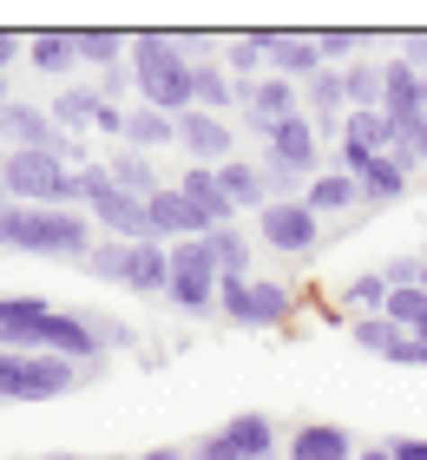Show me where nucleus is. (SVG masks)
<instances>
[{
    "label": "nucleus",
    "instance_id": "obj_2",
    "mask_svg": "<svg viewBox=\"0 0 427 460\" xmlns=\"http://www.w3.org/2000/svg\"><path fill=\"white\" fill-rule=\"evenodd\" d=\"M125 66L138 79V106H152L165 119H184L198 99H191V53L178 33H132L125 40Z\"/></svg>",
    "mask_w": 427,
    "mask_h": 460
},
{
    "label": "nucleus",
    "instance_id": "obj_35",
    "mask_svg": "<svg viewBox=\"0 0 427 460\" xmlns=\"http://www.w3.org/2000/svg\"><path fill=\"white\" fill-rule=\"evenodd\" d=\"M85 316V329L99 336V349H138V336H132V323H119V316H105V309H79Z\"/></svg>",
    "mask_w": 427,
    "mask_h": 460
},
{
    "label": "nucleus",
    "instance_id": "obj_32",
    "mask_svg": "<svg viewBox=\"0 0 427 460\" xmlns=\"http://www.w3.org/2000/svg\"><path fill=\"white\" fill-rule=\"evenodd\" d=\"M388 309V283H381V270H361V277L342 283V316H381Z\"/></svg>",
    "mask_w": 427,
    "mask_h": 460
},
{
    "label": "nucleus",
    "instance_id": "obj_8",
    "mask_svg": "<svg viewBox=\"0 0 427 460\" xmlns=\"http://www.w3.org/2000/svg\"><path fill=\"white\" fill-rule=\"evenodd\" d=\"M256 237H263L270 257H309V250L323 243V217H316L303 198L263 204V211H256Z\"/></svg>",
    "mask_w": 427,
    "mask_h": 460
},
{
    "label": "nucleus",
    "instance_id": "obj_33",
    "mask_svg": "<svg viewBox=\"0 0 427 460\" xmlns=\"http://www.w3.org/2000/svg\"><path fill=\"white\" fill-rule=\"evenodd\" d=\"M125 257H132V243L99 237V243L79 257V270H85V277H99V283H112V289H125Z\"/></svg>",
    "mask_w": 427,
    "mask_h": 460
},
{
    "label": "nucleus",
    "instance_id": "obj_22",
    "mask_svg": "<svg viewBox=\"0 0 427 460\" xmlns=\"http://www.w3.org/2000/svg\"><path fill=\"white\" fill-rule=\"evenodd\" d=\"M204 243H210V257H218V277H237V283L256 277V250H250V230L244 224H218Z\"/></svg>",
    "mask_w": 427,
    "mask_h": 460
},
{
    "label": "nucleus",
    "instance_id": "obj_30",
    "mask_svg": "<svg viewBox=\"0 0 427 460\" xmlns=\"http://www.w3.org/2000/svg\"><path fill=\"white\" fill-rule=\"evenodd\" d=\"M218 66L237 79V86H256V79H263V33H230Z\"/></svg>",
    "mask_w": 427,
    "mask_h": 460
},
{
    "label": "nucleus",
    "instance_id": "obj_43",
    "mask_svg": "<svg viewBox=\"0 0 427 460\" xmlns=\"http://www.w3.org/2000/svg\"><path fill=\"white\" fill-rule=\"evenodd\" d=\"M13 59H27V40H20V33H0V79L13 73Z\"/></svg>",
    "mask_w": 427,
    "mask_h": 460
},
{
    "label": "nucleus",
    "instance_id": "obj_27",
    "mask_svg": "<svg viewBox=\"0 0 427 460\" xmlns=\"http://www.w3.org/2000/svg\"><path fill=\"white\" fill-rule=\"evenodd\" d=\"M361 204H401V198H408V172H401V164L395 158H369V164H361Z\"/></svg>",
    "mask_w": 427,
    "mask_h": 460
},
{
    "label": "nucleus",
    "instance_id": "obj_15",
    "mask_svg": "<svg viewBox=\"0 0 427 460\" xmlns=\"http://www.w3.org/2000/svg\"><path fill=\"white\" fill-rule=\"evenodd\" d=\"M218 441L237 460H276V454H283V434H276L270 414H230V421L218 428Z\"/></svg>",
    "mask_w": 427,
    "mask_h": 460
},
{
    "label": "nucleus",
    "instance_id": "obj_12",
    "mask_svg": "<svg viewBox=\"0 0 427 460\" xmlns=\"http://www.w3.org/2000/svg\"><path fill=\"white\" fill-rule=\"evenodd\" d=\"M263 73L289 79V86H303V79L323 73V53H316V33H263Z\"/></svg>",
    "mask_w": 427,
    "mask_h": 460
},
{
    "label": "nucleus",
    "instance_id": "obj_1",
    "mask_svg": "<svg viewBox=\"0 0 427 460\" xmlns=\"http://www.w3.org/2000/svg\"><path fill=\"white\" fill-rule=\"evenodd\" d=\"M0 349L7 355H59V362H73V368H93L105 362V349L99 336L85 329L79 309H59L47 296H0Z\"/></svg>",
    "mask_w": 427,
    "mask_h": 460
},
{
    "label": "nucleus",
    "instance_id": "obj_17",
    "mask_svg": "<svg viewBox=\"0 0 427 460\" xmlns=\"http://www.w3.org/2000/svg\"><path fill=\"white\" fill-rule=\"evenodd\" d=\"M27 66L59 79V86H73V66H79V47L67 27H47V33H27Z\"/></svg>",
    "mask_w": 427,
    "mask_h": 460
},
{
    "label": "nucleus",
    "instance_id": "obj_40",
    "mask_svg": "<svg viewBox=\"0 0 427 460\" xmlns=\"http://www.w3.org/2000/svg\"><path fill=\"white\" fill-rule=\"evenodd\" d=\"M395 47H401V53H395L401 66H414V73H427V33H401Z\"/></svg>",
    "mask_w": 427,
    "mask_h": 460
},
{
    "label": "nucleus",
    "instance_id": "obj_4",
    "mask_svg": "<svg viewBox=\"0 0 427 460\" xmlns=\"http://www.w3.org/2000/svg\"><path fill=\"white\" fill-rule=\"evenodd\" d=\"M0 184L7 204H47V211H79V172H67L59 152H0Z\"/></svg>",
    "mask_w": 427,
    "mask_h": 460
},
{
    "label": "nucleus",
    "instance_id": "obj_13",
    "mask_svg": "<svg viewBox=\"0 0 427 460\" xmlns=\"http://www.w3.org/2000/svg\"><path fill=\"white\" fill-rule=\"evenodd\" d=\"M0 138H7V152H53L59 125H53L47 106H20V99H7V106H0Z\"/></svg>",
    "mask_w": 427,
    "mask_h": 460
},
{
    "label": "nucleus",
    "instance_id": "obj_10",
    "mask_svg": "<svg viewBox=\"0 0 427 460\" xmlns=\"http://www.w3.org/2000/svg\"><path fill=\"white\" fill-rule=\"evenodd\" d=\"M178 152H184L191 164H210V172H218V164L237 158V125L218 119V112H198V106H191V112L178 119Z\"/></svg>",
    "mask_w": 427,
    "mask_h": 460
},
{
    "label": "nucleus",
    "instance_id": "obj_41",
    "mask_svg": "<svg viewBox=\"0 0 427 460\" xmlns=\"http://www.w3.org/2000/svg\"><path fill=\"white\" fill-rule=\"evenodd\" d=\"M93 132H105V138H119V145H125V106H99Z\"/></svg>",
    "mask_w": 427,
    "mask_h": 460
},
{
    "label": "nucleus",
    "instance_id": "obj_24",
    "mask_svg": "<svg viewBox=\"0 0 427 460\" xmlns=\"http://www.w3.org/2000/svg\"><path fill=\"white\" fill-rule=\"evenodd\" d=\"M191 99H198V112H218V119H230V112L244 106V99H237V79H230L218 59L191 66Z\"/></svg>",
    "mask_w": 427,
    "mask_h": 460
},
{
    "label": "nucleus",
    "instance_id": "obj_14",
    "mask_svg": "<svg viewBox=\"0 0 427 460\" xmlns=\"http://www.w3.org/2000/svg\"><path fill=\"white\" fill-rule=\"evenodd\" d=\"M355 434L335 428V421H303L283 434V460H355Z\"/></svg>",
    "mask_w": 427,
    "mask_h": 460
},
{
    "label": "nucleus",
    "instance_id": "obj_29",
    "mask_svg": "<svg viewBox=\"0 0 427 460\" xmlns=\"http://www.w3.org/2000/svg\"><path fill=\"white\" fill-rule=\"evenodd\" d=\"M342 145L388 158V145H395V119H388V112H349V119H342Z\"/></svg>",
    "mask_w": 427,
    "mask_h": 460
},
{
    "label": "nucleus",
    "instance_id": "obj_38",
    "mask_svg": "<svg viewBox=\"0 0 427 460\" xmlns=\"http://www.w3.org/2000/svg\"><path fill=\"white\" fill-rule=\"evenodd\" d=\"M125 93H138V79H132V66H112V73H99V99H105V106H119Z\"/></svg>",
    "mask_w": 427,
    "mask_h": 460
},
{
    "label": "nucleus",
    "instance_id": "obj_6",
    "mask_svg": "<svg viewBox=\"0 0 427 460\" xmlns=\"http://www.w3.org/2000/svg\"><path fill=\"white\" fill-rule=\"evenodd\" d=\"M171 257V283H165V303L178 316H218V257H210L204 237H184V243H165Z\"/></svg>",
    "mask_w": 427,
    "mask_h": 460
},
{
    "label": "nucleus",
    "instance_id": "obj_21",
    "mask_svg": "<svg viewBox=\"0 0 427 460\" xmlns=\"http://www.w3.org/2000/svg\"><path fill=\"white\" fill-rule=\"evenodd\" d=\"M171 184H178V191L198 204L210 224H237V211H230V198H224V184H218V172H210V164H184Z\"/></svg>",
    "mask_w": 427,
    "mask_h": 460
},
{
    "label": "nucleus",
    "instance_id": "obj_28",
    "mask_svg": "<svg viewBox=\"0 0 427 460\" xmlns=\"http://www.w3.org/2000/svg\"><path fill=\"white\" fill-rule=\"evenodd\" d=\"M125 40H132V33H112V27H79V33H73L79 66H93V73H112V66H125Z\"/></svg>",
    "mask_w": 427,
    "mask_h": 460
},
{
    "label": "nucleus",
    "instance_id": "obj_5",
    "mask_svg": "<svg viewBox=\"0 0 427 460\" xmlns=\"http://www.w3.org/2000/svg\"><path fill=\"white\" fill-rule=\"evenodd\" d=\"M79 198H85L93 230H105L112 243H158L152 237V217H145V198L119 191V184L105 178V164H85V172H79Z\"/></svg>",
    "mask_w": 427,
    "mask_h": 460
},
{
    "label": "nucleus",
    "instance_id": "obj_16",
    "mask_svg": "<svg viewBox=\"0 0 427 460\" xmlns=\"http://www.w3.org/2000/svg\"><path fill=\"white\" fill-rule=\"evenodd\" d=\"M303 204L316 217H349V211H361V184L349 172H335V164H323V172L303 184Z\"/></svg>",
    "mask_w": 427,
    "mask_h": 460
},
{
    "label": "nucleus",
    "instance_id": "obj_11",
    "mask_svg": "<svg viewBox=\"0 0 427 460\" xmlns=\"http://www.w3.org/2000/svg\"><path fill=\"white\" fill-rule=\"evenodd\" d=\"M145 217H152V237L158 243H184V237H210V230H218L198 204L178 191V184H165L158 198H145Z\"/></svg>",
    "mask_w": 427,
    "mask_h": 460
},
{
    "label": "nucleus",
    "instance_id": "obj_23",
    "mask_svg": "<svg viewBox=\"0 0 427 460\" xmlns=\"http://www.w3.org/2000/svg\"><path fill=\"white\" fill-rule=\"evenodd\" d=\"M99 106H105L99 86H79V79H73V86H59V99H53L47 112H53V125H59V138H79V132H93Z\"/></svg>",
    "mask_w": 427,
    "mask_h": 460
},
{
    "label": "nucleus",
    "instance_id": "obj_47",
    "mask_svg": "<svg viewBox=\"0 0 427 460\" xmlns=\"http://www.w3.org/2000/svg\"><path fill=\"white\" fill-rule=\"evenodd\" d=\"M421 296H427V289H421ZM414 336H427V303H421V323H414Z\"/></svg>",
    "mask_w": 427,
    "mask_h": 460
},
{
    "label": "nucleus",
    "instance_id": "obj_45",
    "mask_svg": "<svg viewBox=\"0 0 427 460\" xmlns=\"http://www.w3.org/2000/svg\"><path fill=\"white\" fill-rule=\"evenodd\" d=\"M132 460H184V447H145V454H132Z\"/></svg>",
    "mask_w": 427,
    "mask_h": 460
},
{
    "label": "nucleus",
    "instance_id": "obj_20",
    "mask_svg": "<svg viewBox=\"0 0 427 460\" xmlns=\"http://www.w3.org/2000/svg\"><path fill=\"white\" fill-rule=\"evenodd\" d=\"M105 178L119 184V191H132V198H158L165 191V172H158V158H145V152H105Z\"/></svg>",
    "mask_w": 427,
    "mask_h": 460
},
{
    "label": "nucleus",
    "instance_id": "obj_42",
    "mask_svg": "<svg viewBox=\"0 0 427 460\" xmlns=\"http://www.w3.org/2000/svg\"><path fill=\"white\" fill-rule=\"evenodd\" d=\"M184 460H237V454H230L218 434H204V441H191V447H184Z\"/></svg>",
    "mask_w": 427,
    "mask_h": 460
},
{
    "label": "nucleus",
    "instance_id": "obj_44",
    "mask_svg": "<svg viewBox=\"0 0 427 460\" xmlns=\"http://www.w3.org/2000/svg\"><path fill=\"white\" fill-rule=\"evenodd\" d=\"M388 454H395V460H427V441H421V434H395Z\"/></svg>",
    "mask_w": 427,
    "mask_h": 460
},
{
    "label": "nucleus",
    "instance_id": "obj_48",
    "mask_svg": "<svg viewBox=\"0 0 427 460\" xmlns=\"http://www.w3.org/2000/svg\"><path fill=\"white\" fill-rule=\"evenodd\" d=\"M421 289H427V257H421Z\"/></svg>",
    "mask_w": 427,
    "mask_h": 460
},
{
    "label": "nucleus",
    "instance_id": "obj_26",
    "mask_svg": "<svg viewBox=\"0 0 427 460\" xmlns=\"http://www.w3.org/2000/svg\"><path fill=\"white\" fill-rule=\"evenodd\" d=\"M165 283H171L165 243H132V257H125V289H132V296H165Z\"/></svg>",
    "mask_w": 427,
    "mask_h": 460
},
{
    "label": "nucleus",
    "instance_id": "obj_19",
    "mask_svg": "<svg viewBox=\"0 0 427 460\" xmlns=\"http://www.w3.org/2000/svg\"><path fill=\"white\" fill-rule=\"evenodd\" d=\"M296 323V289L276 277H250V323L244 329H289Z\"/></svg>",
    "mask_w": 427,
    "mask_h": 460
},
{
    "label": "nucleus",
    "instance_id": "obj_25",
    "mask_svg": "<svg viewBox=\"0 0 427 460\" xmlns=\"http://www.w3.org/2000/svg\"><path fill=\"white\" fill-rule=\"evenodd\" d=\"M165 145H178V119H165L152 106H125V152H165Z\"/></svg>",
    "mask_w": 427,
    "mask_h": 460
},
{
    "label": "nucleus",
    "instance_id": "obj_31",
    "mask_svg": "<svg viewBox=\"0 0 427 460\" xmlns=\"http://www.w3.org/2000/svg\"><path fill=\"white\" fill-rule=\"evenodd\" d=\"M342 86H349V112H381V59L361 53L342 66Z\"/></svg>",
    "mask_w": 427,
    "mask_h": 460
},
{
    "label": "nucleus",
    "instance_id": "obj_7",
    "mask_svg": "<svg viewBox=\"0 0 427 460\" xmlns=\"http://www.w3.org/2000/svg\"><path fill=\"white\" fill-rule=\"evenodd\" d=\"M79 382H93V368H73L59 355H7L0 349V402H59Z\"/></svg>",
    "mask_w": 427,
    "mask_h": 460
},
{
    "label": "nucleus",
    "instance_id": "obj_49",
    "mask_svg": "<svg viewBox=\"0 0 427 460\" xmlns=\"http://www.w3.org/2000/svg\"><path fill=\"white\" fill-rule=\"evenodd\" d=\"M0 211H7V184H0Z\"/></svg>",
    "mask_w": 427,
    "mask_h": 460
},
{
    "label": "nucleus",
    "instance_id": "obj_18",
    "mask_svg": "<svg viewBox=\"0 0 427 460\" xmlns=\"http://www.w3.org/2000/svg\"><path fill=\"white\" fill-rule=\"evenodd\" d=\"M218 184H224V198H230V211H263V204H270V184H263V164H256V158H230V164H218Z\"/></svg>",
    "mask_w": 427,
    "mask_h": 460
},
{
    "label": "nucleus",
    "instance_id": "obj_3",
    "mask_svg": "<svg viewBox=\"0 0 427 460\" xmlns=\"http://www.w3.org/2000/svg\"><path fill=\"white\" fill-rule=\"evenodd\" d=\"M93 243L99 237H93V217L85 211H47V204H7V211H0V250L79 263Z\"/></svg>",
    "mask_w": 427,
    "mask_h": 460
},
{
    "label": "nucleus",
    "instance_id": "obj_34",
    "mask_svg": "<svg viewBox=\"0 0 427 460\" xmlns=\"http://www.w3.org/2000/svg\"><path fill=\"white\" fill-rule=\"evenodd\" d=\"M349 342H355L361 355H375V362H388L395 342H401V329H395L388 316H355V323H349Z\"/></svg>",
    "mask_w": 427,
    "mask_h": 460
},
{
    "label": "nucleus",
    "instance_id": "obj_46",
    "mask_svg": "<svg viewBox=\"0 0 427 460\" xmlns=\"http://www.w3.org/2000/svg\"><path fill=\"white\" fill-rule=\"evenodd\" d=\"M355 460H395V454H388V441H381V447H361Z\"/></svg>",
    "mask_w": 427,
    "mask_h": 460
},
{
    "label": "nucleus",
    "instance_id": "obj_9",
    "mask_svg": "<svg viewBox=\"0 0 427 460\" xmlns=\"http://www.w3.org/2000/svg\"><path fill=\"white\" fill-rule=\"evenodd\" d=\"M263 164H276V172H296V178H316L323 172V138H316L309 112H296L283 125H270L263 138Z\"/></svg>",
    "mask_w": 427,
    "mask_h": 460
},
{
    "label": "nucleus",
    "instance_id": "obj_36",
    "mask_svg": "<svg viewBox=\"0 0 427 460\" xmlns=\"http://www.w3.org/2000/svg\"><path fill=\"white\" fill-rule=\"evenodd\" d=\"M218 316H224L230 329H244V323H250V283H237V277H224V283H218Z\"/></svg>",
    "mask_w": 427,
    "mask_h": 460
},
{
    "label": "nucleus",
    "instance_id": "obj_37",
    "mask_svg": "<svg viewBox=\"0 0 427 460\" xmlns=\"http://www.w3.org/2000/svg\"><path fill=\"white\" fill-rule=\"evenodd\" d=\"M381 283L388 289H421V257H388L381 263Z\"/></svg>",
    "mask_w": 427,
    "mask_h": 460
},
{
    "label": "nucleus",
    "instance_id": "obj_39",
    "mask_svg": "<svg viewBox=\"0 0 427 460\" xmlns=\"http://www.w3.org/2000/svg\"><path fill=\"white\" fill-rule=\"evenodd\" d=\"M388 368H427V336H401L395 355H388Z\"/></svg>",
    "mask_w": 427,
    "mask_h": 460
}]
</instances>
